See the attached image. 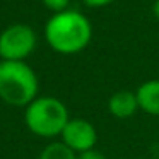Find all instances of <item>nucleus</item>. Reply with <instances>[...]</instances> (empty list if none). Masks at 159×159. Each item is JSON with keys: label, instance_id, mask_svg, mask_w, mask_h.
<instances>
[{"label": "nucleus", "instance_id": "nucleus-1", "mask_svg": "<svg viewBox=\"0 0 159 159\" xmlns=\"http://www.w3.org/2000/svg\"><path fill=\"white\" fill-rule=\"evenodd\" d=\"M45 39L53 52L60 55H75L89 46L93 24L86 14L74 9L55 12L45 24Z\"/></svg>", "mask_w": 159, "mask_h": 159}, {"label": "nucleus", "instance_id": "nucleus-2", "mask_svg": "<svg viewBox=\"0 0 159 159\" xmlns=\"http://www.w3.org/2000/svg\"><path fill=\"white\" fill-rule=\"evenodd\" d=\"M39 80L26 62L0 60V99L14 108H26L38 98Z\"/></svg>", "mask_w": 159, "mask_h": 159}, {"label": "nucleus", "instance_id": "nucleus-3", "mask_svg": "<svg viewBox=\"0 0 159 159\" xmlns=\"http://www.w3.org/2000/svg\"><path fill=\"white\" fill-rule=\"evenodd\" d=\"M69 120V108L55 96H38L24 108V123L28 130L41 139L62 135Z\"/></svg>", "mask_w": 159, "mask_h": 159}, {"label": "nucleus", "instance_id": "nucleus-4", "mask_svg": "<svg viewBox=\"0 0 159 159\" xmlns=\"http://www.w3.org/2000/svg\"><path fill=\"white\" fill-rule=\"evenodd\" d=\"M38 36L34 29L24 22L11 24L0 33V58L12 62H26L36 50Z\"/></svg>", "mask_w": 159, "mask_h": 159}, {"label": "nucleus", "instance_id": "nucleus-5", "mask_svg": "<svg viewBox=\"0 0 159 159\" xmlns=\"http://www.w3.org/2000/svg\"><path fill=\"white\" fill-rule=\"evenodd\" d=\"M62 142L75 154L96 147L98 132L96 127L86 118H70L62 132Z\"/></svg>", "mask_w": 159, "mask_h": 159}, {"label": "nucleus", "instance_id": "nucleus-6", "mask_svg": "<svg viewBox=\"0 0 159 159\" xmlns=\"http://www.w3.org/2000/svg\"><path fill=\"white\" fill-rule=\"evenodd\" d=\"M108 110L118 120H127L134 116L139 110L137 96L132 91H116L108 101Z\"/></svg>", "mask_w": 159, "mask_h": 159}, {"label": "nucleus", "instance_id": "nucleus-7", "mask_svg": "<svg viewBox=\"0 0 159 159\" xmlns=\"http://www.w3.org/2000/svg\"><path fill=\"white\" fill-rule=\"evenodd\" d=\"M139 101V110L151 116H159V79L142 82L135 91Z\"/></svg>", "mask_w": 159, "mask_h": 159}, {"label": "nucleus", "instance_id": "nucleus-8", "mask_svg": "<svg viewBox=\"0 0 159 159\" xmlns=\"http://www.w3.org/2000/svg\"><path fill=\"white\" fill-rule=\"evenodd\" d=\"M38 159H77V154L60 140L45 145Z\"/></svg>", "mask_w": 159, "mask_h": 159}, {"label": "nucleus", "instance_id": "nucleus-9", "mask_svg": "<svg viewBox=\"0 0 159 159\" xmlns=\"http://www.w3.org/2000/svg\"><path fill=\"white\" fill-rule=\"evenodd\" d=\"M41 4L55 14V12H62L65 9H69L70 0H41Z\"/></svg>", "mask_w": 159, "mask_h": 159}, {"label": "nucleus", "instance_id": "nucleus-10", "mask_svg": "<svg viewBox=\"0 0 159 159\" xmlns=\"http://www.w3.org/2000/svg\"><path fill=\"white\" fill-rule=\"evenodd\" d=\"M77 159H106V156L94 147V149H89V151H84L80 154H77Z\"/></svg>", "mask_w": 159, "mask_h": 159}, {"label": "nucleus", "instance_id": "nucleus-11", "mask_svg": "<svg viewBox=\"0 0 159 159\" xmlns=\"http://www.w3.org/2000/svg\"><path fill=\"white\" fill-rule=\"evenodd\" d=\"M82 2L91 9H101V7H106V5H111L115 0H82Z\"/></svg>", "mask_w": 159, "mask_h": 159}, {"label": "nucleus", "instance_id": "nucleus-12", "mask_svg": "<svg viewBox=\"0 0 159 159\" xmlns=\"http://www.w3.org/2000/svg\"><path fill=\"white\" fill-rule=\"evenodd\" d=\"M152 14L156 19H159V0H152Z\"/></svg>", "mask_w": 159, "mask_h": 159}]
</instances>
